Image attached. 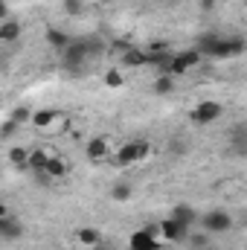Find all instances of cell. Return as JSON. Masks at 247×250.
<instances>
[{"mask_svg": "<svg viewBox=\"0 0 247 250\" xmlns=\"http://www.w3.org/2000/svg\"><path fill=\"white\" fill-rule=\"evenodd\" d=\"M221 114H224V108H221L218 102H198V105L189 111V120L195 125H209V123H215Z\"/></svg>", "mask_w": 247, "mask_h": 250, "instance_id": "cell-4", "label": "cell"}, {"mask_svg": "<svg viewBox=\"0 0 247 250\" xmlns=\"http://www.w3.org/2000/svg\"><path fill=\"white\" fill-rule=\"evenodd\" d=\"M90 59V50H87V38H82V41H73L67 50H64V64H67V70H73V73H79L84 62Z\"/></svg>", "mask_w": 247, "mask_h": 250, "instance_id": "cell-2", "label": "cell"}, {"mask_svg": "<svg viewBox=\"0 0 247 250\" xmlns=\"http://www.w3.org/2000/svg\"><path fill=\"white\" fill-rule=\"evenodd\" d=\"M105 84H108V87H120V84H123V76H120L117 70H108V73H105Z\"/></svg>", "mask_w": 247, "mask_h": 250, "instance_id": "cell-25", "label": "cell"}, {"mask_svg": "<svg viewBox=\"0 0 247 250\" xmlns=\"http://www.w3.org/2000/svg\"><path fill=\"white\" fill-rule=\"evenodd\" d=\"M15 131H18V123H15V120H9V123L3 125V140H9Z\"/></svg>", "mask_w": 247, "mask_h": 250, "instance_id": "cell-28", "label": "cell"}, {"mask_svg": "<svg viewBox=\"0 0 247 250\" xmlns=\"http://www.w3.org/2000/svg\"><path fill=\"white\" fill-rule=\"evenodd\" d=\"M111 195H114V201H128L131 198V184H114Z\"/></svg>", "mask_w": 247, "mask_h": 250, "instance_id": "cell-23", "label": "cell"}, {"mask_svg": "<svg viewBox=\"0 0 247 250\" xmlns=\"http://www.w3.org/2000/svg\"><path fill=\"white\" fill-rule=\"evenodd\" d=\"M172 218H178L181 224H186V227H192V224L198 221V212H195L192 207H186V204H181V207H175V209H172Z\"/></svg>", "mask_w": 247, "mask_h": 250, "instance_id": "cell-17", "label": "cell"}, {"mask_svg": "<svg viewBox=\"0 0 247 250\" xmlns=\"http://www.w3.org/2000/svg\"><path fill=\"white\" fill-rule=\"evenodd\" d=\"M76 239H79L84 248H96V245L102 242V233H99V230H93V227H82V230L76 233Z\"/></svg>", "mask_w": 247, "mask_h": 250, "instance_id": "cell-15", "label": "cell"}, {"mask_svg": "<svg viewBox=\"0 0 247 250\" xmlns=\"http://www.w3.org/2000/svg\"><path fill=\"white\" fill-rule=\"evenodd\" d=\"M64 9H67L70 15H79V12H82V0H64Z\"/></svg>", "mask_w": 247, "mask_h": 250, "instance_id": "cell-27", "label": "cell"}, {"mask_svg": "<svg viewBox=\"0 0 247 250\" xmlns=\"http://www.w3.org/2000/svg\"><path fill=\"white\" fill-rule=\"evenodd\" d=\"M108 154H111V146H108L105 137H96V140L87 143V157H90V160H105Z\"/></svg>", "mask_w": 247, "mask_h": 250, "instance_id": "cell-11", "label": "cell"}, {"mask_svg": "<svg viewBox=\"0 0 247 250\" xmlns=\"http://www.w3.org/2000/svg\"><path fill=\"white\" fill-rule=\"evenodd\" d=\"M230 151L236 157H247V123H239L230 128Z\"/></svg>", "mask_w": 247, "mask_h": 250, "instance_id": "cell-7", "label": "cell"}, {"mask_svg": "<svg viewBox=\"0 0 247 250\" xmlns=\"http://www.w3.org/2000/svg\"><path fill=\"white\" fill-rule=\"evenodd\" d=\"M47 41H50L56 50H62V53L70 47V44H73V38H70L67 32H62V29H47Z\"/></svg>", "mask_w": 247, "mask_h": 250, "instance_id": "cell-16", "label": "cell"}, {"mask_svg": "<svg viewBox=\"0 0 247 250\" xmlns=\"http://www.w3.org/2000/svg\"><path fill=\"white\" fill-rule=\"evenodd\" d=\"M128 245H131V250H160V242L154 239L151 230H137V233H131Z\"/></svg>", "mask_w": 247, "mask_h": 250, "instance_id": "cell-9", "label": "cell"}, {"mask_svg": "<svg viewBox=\"0 0 247 250\" xmlns=\"http://www.w3.org/2000/svg\"><path fill=\"white\" fill-rule=\"evenodd\" d=\"M201 62V53L198 50H186V53H175L172 67H169V76H184L186 70H192L195 64Z\"/></svg>", "mask_w": 247, "mask_h": 250, "instance_id": "cell-6", "label": "cell"}, {"mask_svg": "<svg viewBox=\"0 0 247 250\" xmlns=\"http://www.w3.org/2000/svg\"><path fill=\"white\" fill-rule=\"evenodd\" d=\"M201 224H204L206 233H227V230L233 227V218H230L224 209H209V212L201 218Z\"/></svg>", "mask_w": 247, "mask_h": 250, "instance_id": "cell-5", "label": "cell"}, {"mask_svg": "<svg viewBox=\"0 0 247 250\" xmlns=\"http://www.w3.org/2000/svg\"><path fill=\"white\" fill-rule=\"evenodd\" d=\"M32 117H35V114H32L29 108H23V105H18V108L12 111V120H15L18 125H21V123H32Z\"/></svg>", "mask_w": 247, "mask_h": 250, "instance_id": "cell-22", "label": "cell"}, {"mask_svg": "<svg viewBox=\"0 0 247 250\" xmlns=\"http://www.w3.org/2000/svg\"><path fill=\"white\" fill-rule=\"evenodd\" d=\"M87 50H90V59H99V56L105 53V44H102V38H87Z\"/></svg>", "mask_w": 247, "mask_h": 250, "instance_id": "cell-24", "label": "cell"}, {"mask_svg": "<svg viewBox=\"0 0 247 250\" xmlns=\"http://www.w3.org/2000/svg\"><path fill=\"white\" fill-rule=\"evenodd\" d=\"M160 233H163V239L166 242H181V239H186V233H189V227L186 224H181L178 218H163V224H160Z\"/></svg>", "mask_w": 247, "mask_h": 250, "instance_id": "cell-8", "label": "cell"}, {"mask_svg": "<svg viewBox=\"0 0 247 250\" xmlns=\"http://www.w3.org/2000/svg\"><path fill=\"white\" fill-rule=\"evenodd\" d=\"M47 163H50V154H47L44 148H32V151H29V172H38V175H44Z\"/></svg>", "mask_w": 247, "mask_h": 250, "instance_id": "cell-12", "label": "cell"}, {"mask_svg": "<svg viewBox=\"0 0 247 250\" xmlns=\"http://www.w3.org/2000/svg\"><path fill=\"white\" fill-rule=\"evenodd\" d=\"M247 50L245 38H224L218 32H206L198 38V53L201 56H212V59H233V56H242Z\"/></svg>", "mask_w": 247, "mask_h": 250, "instance_id": "cell-1", "label": "cell"}, {"mask_svg": "<svg viewBox=\"0 0 247 250\" xmlns=\"http://www.w3.org/2000/svg\"><path fill=\"white\" fill-rule=\"evenodd\" d=\"M29 151H32V148H12V151H9V163L18 166L21 172H29Z\"/></svg>", "mask_w": 247, "mask_h": 250, "instance_id": "cell-14", "label": "cell"}, {"mask_svg": "<svg viewBox=\"0 0 247 250\" xmlns=\"http://www.w3.org/2000/svg\"><path fill=\"white\" fill-rule=\"evenodd\" d=\"M172 90H175V76L160 73V76L154 79V93H157V96H166V93H172Z\"/></svg>", "mask_w": 247, "mask_h": 250, "instance_id": "cell-18", "label": "cell"}, {"mask_svg": "<svg viewBox=\"0 0 247 250\" xmlns=\"http://www.w3.org/2000/svg\"><path fill=\"white\" fill-rule=\"evenodd\" d=\"M53 120H56V111H35L32 125L35 128H47V125H53Z\"/></svg>", "mask_w": 247, "mask_h": 250, "instance_id": "cell-21", "label": "cell"}, {"mask_svg": "<svg viewBox=\"0 0 247 250\" xmlns=\"http://www.w3.org/2000/svg\"><path fill=\"white\" fill-rule=\"evenodd\" d=\"M0 236H3L6 242H15V239L23 236V224H21L18 218H12V215H3V218H0Z\"/></svg>", "mask_w": 247, "mask_h": 250, "instance_id": "cell-10", "label": "cell"}, {"mask_svg": "<svg viewBox=\"0 0 247 250\" xmlns=\"http://www.w3.org/2000/svg\"><path fill=\"white\" fill-rule=\"evenodd\" d=\"M201 6H204V9H212V0H201Z\"/></svg>", "mask_w": 247, "mask_h": 250, "instance_id": "cell-30", "label": "cell"}, {"mask_svg": "<svg viewBox=\"0 0 247 250\" xmlns=\"http://www.w3.org/2000/svg\"><path fill=\"white\" fill-rule=\"evenodd\" d=\"M189 245H192L195 250H204V248H206V236H204V233H198V236H192V239H189Z\"/></svg>", "mask_w": 247, "mask_h": 250, "instance_id": "cell-26", "label": "cell"}, {"mask_svg": "<svg viewBox=\"0 0 247 250\" xmlns=\"http://www.w3.org/2000/svg\"><path fill=\"white\" fill-rule=\"evenodd\" d=\"M90 250H114V248H111V245H108V242H99V245H96V248H90Z\"/></svg>", "mask_w": 247, "mask_h": 250, "instance_id": "cell-29", "label": "cell"}, {"mask_svg": "<svg viewBox=\"0 0 247 250\" xmlns=\"http://www.w3.org/2000/svg\"><path fill=\"white\" fill-rule=\"evenodd\" d=\"M123 62L128 64V67H143V64H148V53L145 50H125V56H123Z\"/></svg>", "mask_w": 247, "mask_h": 250, "instance_id": "cell-20", "label": "cell"}, {"mask_svg": "<svg viewBox=\"0 0 247 250\" xmlns=\"http://www.w3.org/2000/svg\"><path fill=\"white\" fill-rule=\"evenodd\" d=\"M44 175H47V178H64V175H67V163H64L62 157H50Z\"/></svg>", "mask_w": 247, "mask_h": 250, "instance_id": "cell-19", "label": "cell"}, {"mask_svg": "<svg viewBox=\"0 0 247 250\" xmlns=\"http://www.w3.org/2000/svg\"><path fill=\"white\" fill-rule=\"evenodd\" d=\"M145 154H148V143H143V140L125 143L123 148H117V166H131V163H140Z\"/></svg>", "mask_w": 247, "mask_h": 250, "instance_id": "cell-3", "label": "cell"}, {"mask_svg": "<svg viewBox=\"0 0 247 250\" xmlns=\"http://www.w3.org/2000/svg\"><path fill=\"white\" fill-rule=\"evenodd\" d=\"M21 38V23L18 21H3V26H0V41H6V44H12V41H18Z\"/></svg>", "mask_w": 247, "mask_h": 250, "instance_id": "cell-13", "label": "cell"}]
</instances>
